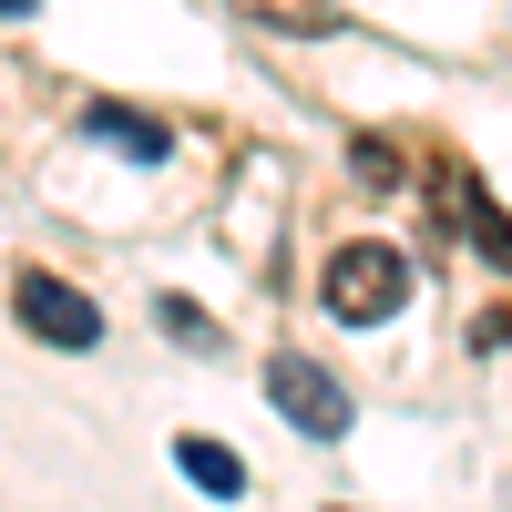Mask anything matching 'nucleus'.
<instances>
[{"instance_id": "obj_6", "label": "nucleus", "mask_w": 512, "mask_h": 512, "mask_svg": "<svg viewBox=\"0 0 512 512\" xmlns=\"http://www.w3.org/2000/svg\"><path fill=\"white\" fill-rule=\"evenodd\" d=\"M82 134H103V144H123L134 164H164V154H175V134H164V123H134L123 103H93V113H82Z\"/></svg>"}, {"instance_id": "obj_8", "label": "nucleus", "mask_w": 512, "mask_h": 512, "mask_svg": "<svg viewBox=\"0 0 512 512\" xmlns=\"http://www.w3.org/2000/svg\"><path fill=\"white\" fill-rule=\"evenodd\" d=\"M349 164H359V185H400V154H390V144H359Z\"/></svg>"}, {"instance_id": "obj_4", "label": "nucleus", "mask_w": 512, "mask_h": 512, "mask_svg": "<svg viewBox=\"0 0 512 512\" xmlns=\"http://www.w3.org/2000/svg\"><path fill=\"white\" fill-rule=\"evenodd\" d=\"M441 205H451V226H461V236H472V246L492 256V267L512 277V216H502V205H492L472 175H461V164H441Z\"/></svg>"}, {"instance_id": "obj_1", "label": "nucleus", "mask_w": 512, "mask_h": 512, "mask_svg": "<svg viewBox=\"0 0 512 512\" xmlns=\"http://www.w3.org/2000/svg\"><path fill=\"white\" fill-rule=\"evenodd\" d=\"M318 297H328V318L379 328V318L410 308V256H400V246H338L328 277H318Z\"/></svg>"}, {"instance_id": "obj_5", "label": "nucleus", "mask_w": 512, "mask_h": 512, "mask_svg": "<svg viewBox=\"0 0 512 512\" xmlns=\"http://www.w3.org/2000/svg\"><path fill=\"white\" fill-rule=\"evenodd\" d=\"M175 461H185V482H195V492H216V502H236V492H246V461H236L226 441H205V431H185V441H175Z\"/></svg>"}, {"instance_id": "obj_3", "label": "nucleus", "mask_w": 512, "mask_h": 512, "mask_svg": "<svg viewBox=\"0 0 512 512\" xmlns=\"http://www.w3.org/2000/svg\"><path fill=\"white\" fill-rule=\"evenodd\" d=\"M11 308H21V328H31V338H52V349H103V308H93L82 287L41 277V267L11 287Z\"/></svg>"}, {"instance_id": "obj_2", "label": "nucleus", "mask_w": 512, "mask_h": 512, "mask_svg": "<svg viewBox=\"0 0 512 512\" xmlns=\"http://www.w3.org/2000/svg\"><path fill=\"white\" fill-rule=\"evenodd\" d=\"M267 400H277V410H287L308 441H338V431L359 420V400L338 390V379H328L318 359H297V349H277V359H267Z\"/></svg>"}, {"instance_id": "obj_7", "label": "nucleus", "mask_w": 512, "mask_h": 512, "mask_svg": "<svg viewBox=\"0 0 512 512\" xmlns=\"http://www.w3.org/2000/svg\"><path fill=\"white\" fill-rule=\"evenodd\" d=\"M236 11H246L256 31H287V41H318V31H338V11H328V0H236Z\"/></svg>"}, {"instance_id": "obj_9", "label": "nucleus", "mask_w": 512, "mask_h": 512, "mask_svg": "<svg viewBox=\"0 0 512 512\" xmlns=\"http://www.w3.org/2000/svg\"><path fill=\"white\" fill-rule=\"evenodd\" d=\"M0 11H11V21H21V11H41V0H0Z\"/></svg>"}]
</instances>
